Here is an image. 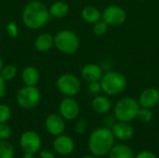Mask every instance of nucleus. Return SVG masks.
<instances>
[{
	"label": "nucleus",
	"instance_id": "nucleus-1",
	"mask_svg": "<svg viewBox=\"0 0 159 158\" xmlns=\"http://www.w3.org/2000/svg\"><path fill=\"white\" fill-rule=\"evenodd\" d=\"M21 19L23 24L32 30L40 29L51 19L48 8L39 0L30 1L23 8Z\"/></svg>",
	"mask_w": 159,
	"mask_h": 158
},
{
	"label": "nucleus",
	"instance_id": "nucleus-2",
	"mask_svg": "<svg viewBox=\"0 0 159 158\" xmlns=\"http://www.w3.org/2000/svg\"><path fill=\"white\" fill-rule=\"evenodd\" d=\"M115 139L111 129L102 127L94 129L89 138V152L98 157L105 156L115 145Z\"/></svg>",
	"mask_w": 159,
	"mask_h": 158
},
{
	"label": "nucleus",
	"instance_id": "nucleus-3",
	"mask_svg": "<svg viewBox=\"0 0 159 158\" xmlns=\"http://www.w3.org/2000/svg\"><path fill=\"white\" fill-rule=\"evenodd\" d=\"M102 91L107 96H116L122 93L128 85L127 77L116 71H108L100 80Z\"/></svg>",
	"mask_w": 159,
	"mask_h": 158
},
{
	"label": "nucleus",
	"instance_id": "nucleus-4",
	"mask_svg": "<svg viewBox=\"0 0 159 158\" xmlns=\"http://www.w3.org/2000/svg\"><path fill=\"white\" fill-rule=\"evenodd\" d=\"M140 107L138 101L134 98L124 97L118 100L115 104L114 115L117 121L129 123L137 118Z\"/></svg>",
	"mask_w": 159,
	"mask_h": 158
},
{
	"label": "nucleus",
	"instance_id": "nucleus-5",
	"mask_svg": "<svg viewBox=\"0 0 159 158\" xmlns=\"http://www.w3.org/2000/svg\"><path fill=\"white\" fill-rule=\"evenodd\" d=\"M79 38L77 34L68 29L61 30L54 36V47L66 55L75 54L79 48Z\"/></svg>",
	"mask_w": 159,
	"mask_h": 158
},
{
	"label": "nucleus",
	"instance_id": "nucleus-6",
	"mask_svg": "<svg viewBox=\"0 0 159 158\" xmlns=\"http://www.w3.org/2000/svg\"><path fill=\"white\" fill-rule=\"evenodd\" d=\"M41 99V93L36 86H25L20 88L16 95V101L23 109H33L37 106Z\"/></svg>",
	"mask_w": 159,
	"mask_h": 158
},
{
	"label": "nucleus",
	"instance_id": "nucleus-7",
	"mask_svg": "<svg viewBox=\"0 0 159 158\" xmlns=\"http://www.w3.org/2000/svg\"><path fill=\"white\" fill-rule=\"evenodd\" d=\"M59 91L66 97H75L81 90V82L73 74H63L56 81Z\"/></svg>",
	"mask_w": 159,
	"mask_h": 158
},
{
	"label": "nucleus",
	"instance_id": "nucleus-8",
	"mask_svg": "<svg viewBox=\"0 0 159 158\" xmlns=\"http://www.w3.org/2000/svg\"><path fill=\"white\" fill-rule=\"evenodd\" d=\"M102 20L109 26H120L127 20V12L120 6L111 5L106 7L102 12Z\"/></svg>",
	"mask_w": 159,
	"mask_h": 158
},
{
	"label": "nucleus",
	"instance_id": "nucleus-9",
	"mask_svg": "<svg viewBox=\"0 0 159 158\" xmlns=\"http://www.w3.org/2000/svg\"><path fill=\"white\" fill-rule=\"evenodd\" d=\"M20 145L24 153L35 154L41 147V138L35 131L27 130L21 134Z\"/></svg>",
	"mask_w": 159,
	"mask_h": 158
},
{
	"label": "nucleus",
	"instance_id": "nucleus-10",
	"mask_svg": "<svg viewBox=\"0 0 159 158\" xmlns=\"http://www.w3.org/2000/svg\"><path fill=\"white\" fill-rule=\"evenodd\" d=\"M60 115L66 120H75L80 113V107L76 100L73 97H66L62 99L59 104Z\"/></svg>",
	"mask_w": 159,
	"mask_h": 158
},
{
	"label": "nucleus",
	"instance_id": "nucleus-11",
	"mask_svg": "<svg viewBox=\"0 0 159 158\" xmlns=\"http://www.w3.org/2000/svg\"><path fill=\"white\" fill-rule=\"evenodd\" d=\"M159 102V90L156 88H147L143 89L138 99L141 107L152 109L157 106Z\"/></svg>",
	"mask_w": 159,
	"mask_h": 158
},
{
	"label": "nucleus",
	"instance_id": "nucleus-12",
	"mask_svg": "<svg viewBox=\"0 0 159 158\" xmlns=\"http://www.w3.org/2000/svg\"><path fill=\"white\" fill-rule=\"evenodd\" d=\"M45 127L48 132L53 136L61 135L65 129L64 118L60 115L51 114L49 115L45 121Z\"/></svg>",
	"mask_w": 159,
	"mask_h": 158
},
{
	"label": "nucleus",
	"instance_id": "nucleus-13",
	"mask_svg": "<svg viewBox=\"0 0 159 158\" xmlns=\"http://www.w3.org/2000/svg\"><path fill=\"white\" fill-rule=\"evenodd\" d=\"M53 148L55 152L61 156H68L75 150L74 140L67 135H59L53 142Z\"/></svg>",
	"mask_w": 159,
	"mask_h": 158
},
{
	"label": "nucleus",
	"instance_id": "nucleus-14",
	"mask_svg": "<svg viewBox=\"0 0 159 158\" xmlns=\"http://www.w3.org/2000/svg\"><path fill=\"white\" fill-rule=\"evenodd\" d=\"M116 139L119 141H129L134 135V129L132 126L128 122L116 121L111 129Z\"/></svg>",
	"mask_w": 159,
	"mask_h": 158
},
{
	"label": "nucleus",
	"instance_id": "nucleus-15",
	"mask_svg": "<svg viewBox=\"0 0 159 158\" xmlns=\"http://www.w3.org/2000/svg\"><path fill=\"white\" fill-rule=\"evenodd\" d=\"M102 75H103L102 68L96 63H88L84 65L81 70V76L88 83L100 81Z\"/></svg>",
	"mask_w": 159,
	"mask_h": 158
},
{
	"label": "nucleus",
	"instance_id": "nucleus-16",
	"mask_svg": "<svg viewBox=\"0 0 159 158\" xmlns=\"http://www.w3.org/2000/svg\"><path fill=\"white\" fill-rule=\"evenodd\" d=\"M91 107L95 113L99 115H106L112 109V102L107 96L98 95L92 100Z\"/></svg>",
	"mask_w": 159,
	"mask_h": 158
},
{
	"label": "nucleus",
	"instance_id": "nucleus-17",
	"mask_svg": "<svg viewBox=\"0 0 159 158\" xmlns=\"http://www.w3.org/2000/svg\"><path fill=\"white\" fill-rule=\"evenodd\" d=\"M54 46V36L44 33L39 34L34 41V47L39 52H47Z\"/></svg>",
	"mask_w": 159,
	"mask_h": 158
},
{
	"label": "nucleus",
	"instance_id": "nucleus-18",
	"mask_svg": "<svg viewBox=\"0 0 159 158\" xmlns=\"http://www.w3.org/2000/svg\"><path fill=\"white\" fill-rule=\"evenodd\" d=\"M109 158H134V153L132 149L127 144L119 143L116 144L110 150Z\"/></svg>",
	"mask_w": 159,
	"mask_h": 158
},
{
	"label": "nucleus",
	"instance_id": "nucleus-19",
	"mask_svg": "<svg viewBox=\"0 0 159 158\" xmlns=\"http://www.w3.org/2000/svg\"><path fill=\"white\" fill-rule=\"evenodd\" d=\"M39 72L34 66H27L21 73V80L25 86H36L39 81Z\"/></svg>",
	"mask_w": 159,
	"mask_h": 158
},
{
	"label": "nucleus",
	"instance_id": "nucleus-20",
	"mask_svg": "<svg viewBox=\"0 0 159 158\" xmlns=\"http://www.w3.org/2000/svg\"><path fill=\"white\" fill-rule=\"evenodd\" d=\"M69 9H70L69 5L66 2L59 0L51 4V6L48 8V11H49L51 18L61 19V18H64L68 14Z\"/></svg>",
	"mask_w": 159,
	"mask_h": 158
},
{
	"label": "nucleus",
	"instance_id": "nucleus-21",
	"mask_svg": "<svg viewBox=\"0 0 159 158\" xmlns=\"http://www.w3.org/2000/svg\"><path fill=\"white\" fill-rule=\"evenodd\" d=\"M81 17L84 21L94 24L100 20H102V12L94 6H88L82 9Z\"/></svg>",
	"mask_w": 159,
	"mask_h": 158
},
{
	"label": "nucleus",
	"instance_id": "nucleus-22",
	"mask_svg": "<svg viewBox=\"0 0 159 158\" xmlns=\"http://www.w3.org/2000/svg\"><path fill=\"white\" fill-rule=\"evenodd\" d=\"M0 158H14V147L7 140L0 141Z\"/></svg>",
	"mask_w": 159,
	"mask_h": 158
},
{
	"label": "nucleus",
	"instance_id": "nucleus-23",
	"mask_svg": "<svg viewBox=\"0 0 159 158\" xmlns=\"http://www.w3.org/2000/svg\"><path fill=\"white\" fill-rule=\"evenodd\" d=\"M0 75L6 80V81H9L12 80L16 75H17V68L14 65L8 64L3 67L2 71L0 72Z\"/></svg>",
	"mask_w": 159,
	"mask_h": 158
},
{
	"label": "nucleus",
	"instance_id": "nucleus-24",
	"mask_svg": "<svg viewBox=\"0 0 159 158\" xmlns=\"http://www.w3.org/2000/svg\"><path fill=\"white\" fill-rule=\"evenodd\" d=\"M153 117H154V115H153V112L151 111V109L140 107L139 112H138V115H137V118L141 122H143V123H148V122L152 121Z\"/></svg>",
	"mask_w": 159,
	"mask_h": 158
},
{
	"label": "nucleus",
	"instance_id": "nucleus-25",
	"mask_svg": "<svg viewBox=\"0 0 159 158\" xmlns=\"http://www.w3.org/2000/svg\"><path fill=\"white\" fill-rule=\"evenodd\" d=\"M108 27L109 25L104 20H100L99 21L93 24V33L98 36H102L107 33Z\"/></svg>",
	"mask_w": 159,
	"mask_h": 158
},
{
	"label": "nucleus",
	"instance_id": "nucleus-26",
	"mask_svg": "<svg viewBox=\"0 0 159 158\" xmlns=\"http://www.w3.org/2000/svg\"><path fill=\"white\" fill-rule=\"evenodd\" d=\"M11 115L10 108L6 104H0V124L6 123Z\"/></svg>",
	"mask_w": 159,
	"mask_h": 158
},
{
	"label": "nucleus",
	"instance_id": "nucleus-27",
	"mask_svg": "<svg viewBox=\"0 0 159 158\" xmlns=\"http://www.w3.org/2000/svg\"><path fill=\"white\" fill-rule=\"evenodd\" d=\"M6 31L7 34L12 38H17L19 35V28L15 21H9L6 26Z\"/></svg>",
	"mask_w": 159,
	"mask_h": 158
},
{
	"label": "nucleus",
	"instance_id": "nucleus-28",
	"mask_svg": "<svg viewBox=\"0 0 159 158\" xmlns=\"http://www.w3.org/2000/svg\"><path fill=\"white\" fill-rule=\"evenodd\" d=\"M87 129H88V122H87V120L85 118H80L76 122V124H75V132L77 134L82 135V134L86 133Z\"/></svg>",
	"mask_w": 159,
	"mask_h": 158
},
{
	"label": "nucleus",
	"instance_id": "nucleus-29",
	"mask_svg": "<svg viewBox=\"0 0 159 158\" xmlns=\"http://www.w3.org/2000/svg\"><path fill=\"white\" fill-rule=\"evenodd\" d=\"M11 135V129L6 123L0 124V141L7 140Z\"/></svg>",
	"mask_w": 159,
	"mask_h": 158
},
{
	"label": "nucleus",
	"instance_id": "nucleus-30",
	"mask_svg": "<svg viewBox=\"0 0 159 158\" xmlns=\"http://www.w3.org/2000/svg\"><path fill=\"white\" fill-rule=\"evenodd\" d=\"M89 91L91 94H99L102 91V86H101V82L100 81H94V82H90L89 83Z\"/></svg>",
	"mask_w": 159,
	"mask_h": 158
},
{
	"label": "nucleus",
	"instance_id": "nucleus-31",
	"mask_svg": "<svg viewBox=\"0 0 159 158\" xmlns=\"http://www.w3.org/2000/svg\"><path fill=\"white\" fill-rule=\"evenodd\" d=\"M117 120L116 119L115 115H107L103 118V126L108 129H112V127L115 125V123Z\"/></svg>",
	"mask_w": 159,
	"mask_h": 158
},
{
	"label": "nucleus",
	"instance_id": "nucleus-32",
	"mask_svg": "<svg viewBox=\"0 0 159 158\" xmlns=\"http://www.w3.org/2000/svg\"><path fill=\"white\" fill-rule=\"evenodd\" d=\"M134 158H158L157 156L151 151H142Z\"/></svg>",
	"mask_w": 159,
	"mask_h": 158
},
{
	"label": "nucleus",
	"instance_id": "nucleus-33",
	"mask_svg": "<svg viewBox=\"0 0 159 158\" xmlns=\"http://www.w3.org/2000/svg\"><path fill=\"white\" fill-rule=\"evenodd\" d=\"M7 81L0 75V99H2L7 92Z\"/></svg>",
	"mask_w": 159,
	"mask_h": 158
},
{
	"label": "nucleus",
	"instance_id": "nucleus-34",
	"mask_svg": "<svg viewBox=\"0 0 159 158\" xmlns=\"http://www.w3.org/2000/svg\"><path fill=\"white\" fill-rule=\"evenodd\" d=\"M40 158H55V156L48 150H43L40 152Z\"/></svg>",
	"mask_w": 159,
	"mask_h": 158
},
{
	"label": "nucleus",
	"instance_id": "nucleus-35",
	"mask_svg": "<svg viewBox=\"0 0 159 158\" xmlns=\"http://www.w3.org/2000/svg\"><path fill=\"white\" fill-rule=\"evenodd\" d=\"M22 158H34V154H31V153H25Z\"/></svg>",
	"mask_w": 159,
	"mask_h": 158
},
{
	"label": "nucleus",
	"instance_id": "nucleus-36",
	"mask_svg": "<svg viewBox=\"0 0 159 158\" xmlns=\"http://www.w3.org/2000/svg\"><path fill=\"white\" fill-rule=\"evenodd\" d=\"M4 66H5V65H4V61H3V59L0 57V72L2 71V69H3Z\"/></svg>",
	"mask_w": 159,
	"mask_h": 158
},
{
	"label": "nucleus",
	"instance_id": "nucleus-37",
	"mask_svg": "<svg viewBox=\"0 0 159 158\" xmlns=\"http://www.w3.org/2000/svg\"><path fill=\"white\" fill-rule=\"evenodd\" d=\"M82 158H98V156H84V157Z\"/></svg>",
	"mask_w": 159,
	"mask_h": 158
},
{
	"label": "nucleus",
	"instance_id": "nucleus-38",
	"mask_svg": "<svg viewBox=\"0 0 159 158\" xmlns=\"http://www.w3.org/2000/svg\"><path fill=\"white\" fill-rule=\"evenodd\" d=\"M157 109H158V111H159V102H158V103H157Z\"/></svg>",
	"mask_w": 159,
	"mask_h": 158
},
{
	"label": "nucleus",
	"instance_id": "nucleus-39",
	"mask_svg": "<svg viewBox=\"0 0 159 158\" xmlns=\"http://www.w3.org/2000/svg\"><path fill=\"white\" fill-rule=\"evenodd\" d=\"M140 1H145V0H140Z\"/></svg>",
	"mask_w": 159,
	"mask_h": 158
}]
</instances>
